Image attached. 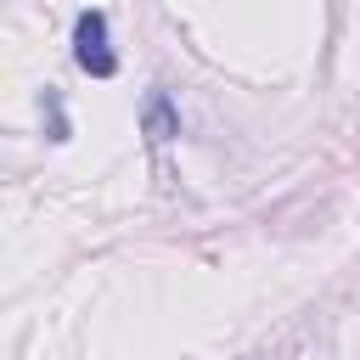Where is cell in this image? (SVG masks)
I'll return each mask as SVG.
<instances>
[{"mask_svg": "<svg viewBox=\"0 0 360 360\" xmlns=\"http://www.w3.org/2000/svg\"><path fill=\"white\" fill-rule=\"evenodd\" d=\"M73 56H79V68L96 73V79H112V73H118V56H112V45H107V17H101V11H79V22H73Z\"/></svg>", "mask_w": 360, "mask_h": 360, "instance_id": "obj_1", "label": "cell"}, {"mask_svg": "<svg viewBox=\"0 0 360 360\" xmlns=\"http://www.w3.org/2000/svg\"><path fill=\"white\" fill-rule=\"evenodd\" d=\"M169 129H174V118H169V101L158 96V101H152V135H158V141H169Z\"/></svg>", "mask_w": 360, "mask_h": 360, "instance_id": "obj_2", "label": "cell"}]
</instances>
